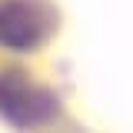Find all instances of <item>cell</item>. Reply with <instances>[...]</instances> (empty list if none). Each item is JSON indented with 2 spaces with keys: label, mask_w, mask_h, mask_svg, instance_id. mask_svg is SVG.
Wrapping results in <instances>:
<instances>
[{
  "label": "cell",
  "mask_w": 133,
  "mask_h": 133,
  "mask_svg": "<svg viewBox=\"0 0 133 133\" xmlns=\"http://www.w3.org/2000/svg\"><path fill=\"white\" fill-rule=\"evenodd\" d=\"M53 97L47 90L27 83L17 73H3L0 77V113L7 116L10 123L20 127H33V123H43L53 113Z\"/></svg>",
  "instance_id": "2"
},
{
  "label": "cell",
  "mask_w": 133,
  "mask_h": 133,
  "mask_svg": "<svg viewBox=\"0 0 133 133\" xmlns=\"http://www.w3.org/2000/svg\"><path fill=\"white\" fill-rule=\"evenodd\" d=\"M57 23V17L40 0H7L0 3V43L30 50L43 43Z\"/></svg>",
  "instance_id": "1"
}]
</instances>
